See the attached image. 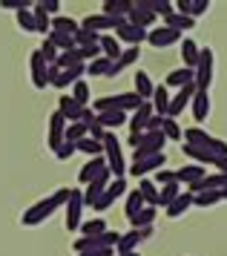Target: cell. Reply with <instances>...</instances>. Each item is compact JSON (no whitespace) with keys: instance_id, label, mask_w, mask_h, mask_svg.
<instances>
[{"instance_id":"6da1fadb","label":"cell","mask_w":227,"mask_h":256,"mask_svg":"<svg viewBox=\"0 0 227 256\" xmlns=\"http://www.w3.org/2000/svg\"><path fill=\"white\" fill-rule=\"evenodd\" d=\"M66 202H69V187H60L52 196L40 198V202H34L29 210H23L20 224L23 228H38V224H44L46 219H52V213H55L60 204H66Z\"/></svg>"},{"instance_id":"7a4b0ae2","label":"cell","mask_w":227,"mask_h":256,"mask_svg":"<svg viewBox=\"0 0 227 256\" xmlns=\"http://www.w3.org/2000/svg\"><path fill=\"white\" fill-rule=\"evenodd\" d=\"M101 144H104V162H106L110 176L112 178H124L126 164H124V152H121V141L115 138V132H106Z\"/></svg>"},{"instance_id":"3957f363","label":"cell","mask_w":227,"mask_h":256,"mask_svg":"<svg viewBox=\"0 0 227 256\" xmlns=\"http://www.w3.org/2000/svg\"><path fill=\"white\" fill-rule=\"evenodd\" d=\"M144 104L141 98H138L136 92H118V95H104V98H98L95 104H92V110H95V116L98 112H106V110H121V112H136L138 106Z\"/></svg>"},{"instance_id":"277c9868","label":"cell","mask_w":227,"mask_h":256,"mask_svg":"<svg viewBox=\"0 0 227 256\" xmlns=\"http://www.w3.org/2000/svg\"><path fill=\"white\" fill-rule=\"evenodd\" d=\"M193 72H196V78H193L196 90H198V92H207V90H210V84H213V49H210V46L202 49L198 64H196Z\"/></svg>"},{"instance_id":"5b68a950","label":"cell","mask_w":227,"mask_h":256,"mask_svg":"<svg viewBox=\"0 0 227 256\" xmlns=\"http://www.w3.org/2000/svg\"><path fill=\"white\" fill-rule=\"evenodd\" d=\"M164 144H167V138H164V132H144L141 136V141H138L136 152H132V162H141V158H150V156H158V152H164Z\"/></svg>"},{"instance_id":"8992f818","label":"cell","mask_w":227,"mask_h":256,"mask_svg":"<svg viewBox=\"0 0 227 256\" xmlns=\"http://www.w3.org/2000/svg\"><path fill=\"white\" fill-rule=\"evenodd\" d=\"M84 190L75 187V190H69V202H66V230H80V224H84Z\"/></svg>"},{"instance_id":"52a82bcc","label":"cell","mask_w":227,"mask_h":256,"mask_svg":"<svg viewBox=\"0 0 227 256\" xmlns=\"http://www.w3.org/2000/svg\"><path fill=\"white\" fill-rule=\"evenodd\" d=\"M66 118L60 116V112H52V116H49V130H46V147H49V150L55 152L58 147H60V144H64V141H66Z\"/></svg>"},{"instance_id":"ba28073f","label":"cell","mask_w":227,"mask_h":256,"mask_svg":"<svg viewBox=\"0 0 227 256\" xmlns=\"http://www.w3.org/2000/svg\"><path fill=\"white\" fill-rule=\"evenodd\" d=\"M182 40H184V35L176 32V29H170V26H156V29L147 32V44L156 49H167L172 44H182Z\"/></svg>"},{"instance_id":"9c48e42d","label":"cell","mask_w":227,"mask_h":256,"mask_svg":"<svg viewBox=\"0 0 227 256\" xmlns=\"http://www.w3.org/2000/svg\"><path fill=\"white\" fill-rule=\"evenodd\" d=\"M29 72H32V84L38 90H46L49 86V64L44 60L40 49H34L32 55H29Z\"/></svg>"},{"instance_id":"30bf717a","label":"cell","mask_w":227,"mask_h":256,"mask_svg":"<svg viewBox=\"0 0 227 256\" xmlns=\"http://www.w3.org/2000/svg\"><path fill=\"white\" fill-rule=\"evenodd\" d=\"M150 236H152V228H141V230L132 228L130 233H121V239L115 244V254H132V250H138V244L144 239H150Z\"/></svg>"},{"instance_id":"8fae6325","label":"cell","mask_w":227,"mask_h":256,"mask_svg":"<svg viewBox=\"0 0 227 256\" xmlns=\"http://www.w3.org/2000/svg\"><path fill=\"white\" fill-rule=\"evenodd\" d=\"M121 196H126V182H124V178H112V182H110V187L104 190L101 198H98V202H95L92 208L98 210V213H104V210L112 208L115 198H121Z\"/></svg>"},{"instance_id":"7c38bea8","label":"cell","mask_w":227,"mask_h":256,"mask_svg":"<svg viewBox=\"0 0 227 256\" xmlns=\"http://www.w3.org/2000/svg\"><path fill=\"white\" fill-rule=\"evenodd\" d=\"M110 182H112L110 170H101V173H98V178H92L90 184L84 187V204H90V208H92V204H95V202L101 198L104 190L110 187Z\"/></svg>"},{"instance_id":"4fadbf2b","label":"cell","mask_w":227,"mask_h":256,"mask_svg":"<svg viewBox=\"0 0 227 256\" xmlns=\"http://www.w3.org/2000/svg\"><path fill=\"white\" fill-rule=\"evenodd\" d=\"M164 162H167V152H158V156H150V158H141V162H132L130 167V176H156L158 170H164Z\"/></svg>"},{"instance_id":"5bb4252c","label":"cell","mask_w":227,"mask_h":256,"mask_svg":"<svg viewBox=\"0 0 227 256\" xmlns=\"http://www.w3.org/2000/svg\"><path fill=\"white\" fill-rule=\"evenodd\" d=\"M196 95V84H187L184 90H178L176 95H170V110H167V118H178L184 112V106H190Z\"/></svg>"},{"instance_id":"9a60e30c","label":"cell","mask_w":227,"mask_h":256,"mask_svg":"<svg viewBox=\"0 0 227 256\" xmlns=\"http://www.w3.org/2000/svg\"><path fill=\"white\" fill-rule=\"evenodd\" d=\"M115 40H118V44H126V46H141V44L147 40V29H138V26L124 24L115 32Z\"/></svg>"},{"instance_id":"2e32d148","label":"cell","mask_w":227,"mask_h":256,"mask_svg":"<svg viewBox=\"0 0 227 256\" xmlns=\"http://www.w3.org/2000/svg\"><path fill=\"white\" fill-rule=\"evenodd\" d=\"M156 14L150 12V9H144L141 3H132V12L126 14V24L130 26H138V29H150V26H156Z\"/></svg>"},{"instance_id":"e0dca14e","label":"cell","mask_w":227,"mask_h":256,"mask_svg":"<svg viewBox=\"0 0 227 256\" xmlns=\"http://www.w3.org/2000/svg\"><path fill=\"white\" fill-rule=\"evenodd\" d=\"M138 58H141V46H130V49H124V52H121V58L115 60L112 66H110L106 78H115V75H121V72H124L126 66H132V64H136Z\"/></svg>"},{"instance_id":"ac0fdd59","label":"cell","mask_w":227,"mask_h":256,"mask_svg":"<svg viewBox=\"0 0 227 256\" xmlns=\"http://www.w3.org/2000/svg\"><path fill=\"white\" fill-rule=\"evenodd\" d=\"M204 176H207V170L202 164H184L182 170H176V182L184 184V187H190V184H196L198 178H204Z\"/></svg>"},{"instance_id":"d6986e66","label":"cell","mask_w":227,"mask_h":256,"mask_svg":"<svg viewBox=\"0 0 227 256\" xmlns=\"http://www.w3.org/2000/svg\"><path fill=\"white\" fill-rule=\"evenodd\" d=\"M190 112H193L196 124L207 121V116H210V92H198V90H196L193 101H190Z\"/></svg>"},{"instance_id":"ffe728a7","label":"cell","mask_w":227,"mask_h":256,"mask_svg":"<svg viewBox=\"0 0 227 256\" xmlns=\"http://www.w3.org/2000/svg\"><path fill=\"white\" fill-rule=\"evenodd\" d=\"M101 170H106V162H104V156H95V158H90V162L80 167L78 182H80L84 187H86V184L92 182V178H98V173H101Z\"/></svg>"},{"instance_id":"44dd1931","label":"cell","mask_w":227,"mask_h":256,"mask_svg":"<svg viewBox=\"0 0 227 256\" xmlns=\"http://www.w3.org/2000/svg\"><path fill=\"white\" fill-rule=\"evenodd\" d=\"M58 112L66 118V124H75V121H80L84 106L75 104V101H72V95H60V98H58Z\"/></svg>"},{"instance_id":"7402d4cb","label":"cell","mask_w":227,"mask_h":256,"mask_svg":"<svg viewBox=\"0 0 227 256\" xmlns=\"http://www.w3.org/2000/svg\"><path fill=\"white\" fill-rule=\"evenodd\" d=\"M150 104H152V112L161 118H167V110H170V90L161 84V86H156V92H152V98H150Z\"/></svg>"},{"instance_id":"603a6c76","label":"cell","mask_w":227,"mask_h":256,"mask_svg":"<svg viewBox=\"0 0 227 256\" xmlns=\"http://www.w3.org/2000/svg\"><path fill=\"white\" fill-rule=\"evenodd\" d=\"M98 124H101L106 132H112V130L124 127L126 124V112H121V110H106V112H98Z\"/></svg>"},{"instance_id":"cb8c5ba5","label":"cell","mask_w":227,"mask_h":256,"mask_svg":"<svg viewBox=\"0 0 227 256\" xmlns=\"http://www.w3.org/2000/svg\"><path fill=\"white\" fill-rule=\"evenodd\" d=\"M193 78H196V72L193 70H172L170 75H167V81H164V86L167 90H184L187 84H193Z\"/></svg>"},{"instance_id":"d4e9b609","label":"cell","mask_w":227,"mask_h":256,"mask_svg":"<svg viewBox=\"0 0 227 256\" xmlns=\"http://www.w3.org/2000/svg\"><path fill=\"white\" fill-rule=\"evenodd\" d=\"M190 208H193V193H187V190H184V193L176 198L172 204H167V208H164V213H167L170 219H178V216H184Z\"/></svg>"},{"instance_id":"484cf974","label":"cell","mask_w":227,"mask_h":256,"mask_svg":"<svg viewBox=\"0 0 227 256\" xmlns=\"http://www.w3.org/2000/svg\"><path fill=\"white\" fill-rule=\"evenodd\" d=\"M184 156H190V158H193V164H202V167H204V164L216 167V162H218L210 150H204V147H193V144H184Z\"/></svg>"},{"instance_id":"4316f807","label":"cell","mask_w":227,"mask_h":256,"mask_svg":"<svg viewBox=\"0 0 227 256\" xmlns=\"http://www.w3.org/2000/svg\"><path fill=\"white\" fill-rule=\"evenodd\" d=\"M138 193H141V198H144L147 208H158V184H156L152 178H141V182H138Z\"/></svg>"},{"instance_id":"83f0119b","label":"cell","mask_w":227,"mask_h":256,"mask_svg":"<svg viewBox=\"0 0 227 256\" xmlns=\"http://www.w3.org/2000/svg\"><path fill=\"white\" fill-rule=\"evenodd\" d=\"M136 90H132V92L138 95V98H141V101H150V98H152V92H156V84L150 81V75L144 70H138V75H136Z\"/></svg>"},{"instance_id":"f1b7e54d","label":"cell","mask_w":227,"mask_h":256,"mask_svg":"<svg viewBox=\"0 0 227 256\" xmlns=\"http://www.w3.org/2000/svg\"><path fill=\"white\" fill-rule=\"evenodd\" d=\"M144 208H147V204H144V198H141V193H138V187H136V190H126V202H124L126 219H136Z\"/></svg>"},{"instance_id":"f546056e","label":"cell","mask_w":227,"mask_h":256,"mask_svg":"<svg viewBox=\"0 0 227 256\" xmlns=\"http://www.w3.org/2000/svg\"><path fill=\"white\" fill-rule=\"evenodd\" d=\"M198 55H202V49L196 46L190 38H184V40H182V60H184V70H196V64H198Z\"/></svg>"},{"instance_id":"4dcf8cb0","label":"cell","mask_w":227,"mask_h":256,"mask_svg":"<svg viewBox=\"0 0 227 256\" xmlns=\"http://www.w3.org/2000/svg\"><path fill=\"white\" fill-rule=\"evenodd\" d=\"M32 14H34V32L49 35V32H52V18L46 14L44 3H34V6H32Z\"/></svg>"},{"instance_id":"1f68e13d","label":"cell","mask_w":227,"mask_h":256,"mask_svg":"<svg viewBox=\"0 0 227 256\" xmlns=\"http://www.w3.org/2000/svg\"><path fill=\"white\" fill-rule=\"evenodd\" d=\"M80 24L75 20V18H66V14H58V18H52V32H64V35H78Z\"/></svg>"},{"instance_id":"d6a6232c","label":"cell","mask_w":227,"mask_h":256,"mask_svg":"<svg viewBox=\"0 0 227 256\" xmlns=\"http://www.w3.org/2000/svg\"><path fill=\"white\" fill-rule=\"evenodd\" d=\"M132 12V3L130 0H106L104 3V14L106 18H126Z\"/></svg>"},{"instance_id":"836d02e7","label":"cell","mask_w":227,"mask_h":256,"mask_svg":"<svg viewBox=\"0 0 227 256\" xmlns=\"http://www.w3.org/2000/svg\"><path fill=\"white\" fill-rule=\"evenodd\" d=\"M164 26H170V29H176V32H190L196 26V20L193 18H184V14H178V12H170L167 18H164Z\"/></svg>"},{"instance_id":"e575fe53","label":"cell","mask_w":227,"mask_h":256,"mask_svg":"<svg viewBox=\"0 0 227 256\" xmlns=\"http://www.w3.org/2000/svg\"><path fill=\"white\" fill-rule=\"evenodd\" d=\"M98 46H101V55H104V58H110L112 64L121 58V52H124V49H121V44H118L115 38H110V35H101Z\"/></svg>"},{"instance_id":"d590c367","label":"cell","mask_w":227,"mask_h":256,"mask_svg":"<svg viewBox=\"0 0 227 256\" xmlns=\"http://www.w3.org/2000/svg\"><path fill=\"white\" fill-rule=\"evenodd\" d=\"M178 196H182V184H178V182L158 187V208H167V204H172Z\"/></svg>"},{"instance_id":"8d00e7d4","label":"cell","mask_w":227,"mask_h":256,"mask_svg":"<svg viewBox=\"0 0 227 256\" xmlns=\"http://www.w3.org/2000/svg\"><path fill=\"white\" fill-rule=\"evenodd\" d=\"M46 40H49L58 52H72V49H78V46H75V38L64 35V32H49V38H46Z\"/></svg>"},{"instance_id":"74e56055","label":"cell","mask_w":227,"mask_h":256,"mask_svg":"<svg viewBox=\"0 0 227 256\" xmlns=\"http://www.w3.org/2000/svg\"><path fill=\"white\" fill-rule=\"evenodd\" d=\"M161 132H164L167 141H184V130L178 127L176 118H164V121H161Z\"/></svg>"},{"instance_id":"f35d334b","label":"cell","mask_w":227,"mask_h":256,"mask_svg":"<svg viewBox=\"0 0 227 256\" xmlns=\"http://www.w3.org/2000/svg\"><path fill=\"white\" fill-rule=\"evenodd\" d=\"M110 66H112V60L101 55V58H95L92 64H86V75H90V78H106Z\"/></svg>"},{"instance_id":"ab89813d","label":"cell","mask_w":227,"mask_h":256,"mask_svg":"<svg viewBox=\"0 0 227 256\" xmlns=\"http://www.w3.org/2000/svg\"><path fill=\"white\" fill-rule=\"evenodd\" d=\"M75 150H78V152H86L90 158H95V156H104V144L86 136V138H80L78 144H75Z\"/></svg>"},{"instance_id":"60d3db41","label":"cell","mask_w":227,"mask_h":256,"mask_svg":"<svg viewBox=\"0 0 227 256\" xmlns=\"http://www.w3.org/2000/svg\"><path fill=\"white\" fill-rule=\"evenodd\" d=\"M218 202H222V193H218V190H204V193H196L193 196L196 208H213Z\"/></svg>"},{"instance_id":"b9f144b4","label":"cell","mask_w":227,"mask_h":256,"mask_svg":"<svg viewBox=\"0 0 227 256\" xmlns=\"http://www.w3.org/2000/svg\"><path fill=\"white\" fill-rule=\"evenodd\" d=\"M156 213H158V208H144V210L136 216V219H130V222H132V228H136V230H141V228H152Z\"/></svg>"},{"instance_id":"7bdbcfd3","label":"cell","mask_w":227,"mask_h":256,"mask_svg":"<svg viewBox=\"0 0 227 256\" xmlns=\"http://www.w3.org/2000/svg\"><path fill=\"white\" fill-rule=\"evenodd\" d=\"M98 40H101V35L86 32V29H78V35H75V46L78 49H95L98 46Z\"/></svg>"},{"instance_id":"ee69618b","label":"cell","mask_w":227,"mask_h":256,"mask_svg":"<svg viewBox=\"0 0 227 256\" xmlns=\"http://www.w3.org/2000/svg\"><path fill=\"white\" fill-rule=\"evenodd\" d=\"M72 101L78 106H90V84L78 81L75 86H72Z\"/></svg>"},{"instance_id":"f6af8a7d","label":"cell","mask_w":227,"mask_h":256,"mask_svg":"<svg viewBox=\"0 0 227 256\" xmlns=\"http://www.w3.org/2000/svg\"><path fill=\"white\" fill-rule=\"evenodd\" d=\"M86 136H90V127L80 124V121H75V124H69L66 127V141H72V144H78V141L86 138Z\"/></svg>"},{"instance_id":"bcb514c9","label":"cell","mask_w":227,"mask_h":256,"mask_svg":"<svg viewBox=\"0 0 227 256\" xmlns=\"http://www.w3.org/2000/svg\"><path fill=\"white\" fill-rule=\"evenodd\" d=\"M14 20L20 26L23 32H34V14L32 9H20V12H14Z\"/></svg>"},{"instance_id":"7dc6e473","label":"cell","mask_w":227,"mask_h":256,"mask_svg":"<svg viewBox=\"0 0 227 256\" xmlns=\"http://www.w3.org/2000/svg\"><path fill=\"white\" fill-rule=\"evenodd\" d=\"M104 230H110L104 219H92V222H84V224H80V233H84V236H98V233H104Z\"/></svg>"},{"instance_id":"c3c4849f","label":"cell","mask_w":227,"mask_h":256,"mask_svg":"<svg viewBox=\"0 0 227 256\" xmlns=\"http://www.w3.org/2000/svg\"><path fill=\"white\" fill-rule=\"evenodd\" d=\"M75 152H78V150H75V144H72V141H64V144L55 150V156H58V162H69Z\"/></svg>"},{"instance_id":"681fc988","label":"cell","mask_w":227,"mask_h":256,"mask_svg":"<svg viewBox=\"0 0 227 256\" xmlns=\"http://www.w3.org/2000/svg\"><path fill=\"white\" fill-rule=\"evenodd\" d=\"M152 182H156V184H172V182H176V170H167V167H164V170H158V173L152 176Z\"/></svg>"},{"instance_id":"f907efd6","label":"cell","mask_w":227,"mask_h":256,"mask_svg":"<svg viewBox=\"0 0 227 256\" xmlns=\"http://www.w3.org/2000/svg\"><path fill=\"white\" fill-rule=\"evenodd\" d=\"M40 55H44V60H46V64H49V66H52V64H55V60H58V55H60V52H58V49L52 46L49 40H44V46H40Z\"/></svg>"},{"instance_id":"816d5d0a","label":"cell","mask_w":227,"mask_h":256,"mask_svg":"<svg viewBox=\"0 0 227 256\" xmlns=\"http://www.w3.org/2000/svg\"><path fill=\"white\" fill-rule=\"evenodd\" d=\"M210 9V0H193V9H190V18H198V14H204Z\"/></svg>"},{"instance_id":"f5cc1de1","label":"cell","mask_w":227,"mask_h":256,"mask_svg":"<svg viewBox=\"0 0 227 256\" xmlns=\"http://www.w3.org/2000/svg\"><path fill=\"white\" fill-rule=\"evenodd\" d=\"M172 9L178 14H184V18H190V9H193V0H176L172 3Z\"/></svg>"},{"instance_id":"db71d44e","label":"cell","mask_w":227,"mask_h":256,"mask_svg":"<svg viewBox=\"0 0 227 256\" xmlns=\"http://www.w3.org/2000/svg\"><path fill=\"white\" fill-rule=\"evenodd\" d=\"M98 121V116H95V110L92 106H84V112H80V124H86V127H92Z\"/></svg>"},{"instance_id":"11a10c76","label":"cell","mask_w":227,"mask_h":256,"mask_svg":"<svg viewBox=\"0 0 227 256\" xmlns=\"http://www.w3.org/2000/svg\"><path fill=\"white\" fill-rule=\"evenodd\" d=\"M78 256H115V248H95V250H86Z\"/></svg>"},{"instance_id":"9f6ffc18","label":"cell","mask_w":227,"mask_h":256,"mask_svg":"<svg viewBox=\"0 0 227 256\" xmlns=\"http://www.w3.org/2000/svg\"><path fill=\"white\" fill-rule=\"evenodd\" d=\"M104 136H106V130H104L101 124H98V121H95V124L90 127V138H95V141H104Z\"/></svg>"},{"instance_id":"6f0895ef","label":"cell","mask_w":227,"mask_h":256,"mask_svg":"<svg viewBox=\"0 0 227 256\" xmlns=\"http://www.w3.org/2000/svg\"><path fill=\"white\" fill-rule=\"evenodd\" d=\"M161 121H164L161 116H152V118L147 121V127H144V132H158V130H161Z\"/></svg>"},{"instance_id":"680465c9","label":"cell","mask_w":227,"mask_h":256,"mask_svg":"<svg viewBox=\"0 0 227 256\" xmlns=\"http://www.w3.org/2000/svg\"><path fill=\"white\" fill-rule=\"evenodd\" d=\"M44 9H46V14H55V18H58V12H60V3H58V0H44Z\"/></svg>"},{"instance_id":"91938a15","label":"cell","mask_w":227,"mask_h":256,"mask_svg":"<svg viewBox=\"0 0 227 256\" xmlns=\"http://www.w3.org/2000/svg\"><path fill=\"white\" fill-rule=\"evenodd\" d=\"M216 170H218V173H227V156L216 162Z\"/></svg>"},{"instance_id":"94428289","label":"cell","mask_w":227,"mask_h":256,"mask_svg":"<svg viewBox=\"0 0 227 256\" xmlns=\"http://www.w3.org/2000/svg\"><path fill=\"white\" fill-rule=\"evenodd\" d=\"M218 193H222V202H224V198H227V187H224V190H218Z\"/></svg>"}]
</instances>
